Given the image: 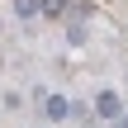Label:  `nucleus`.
<instances>
[{"instance_id":"1","label":"nucleus","mask_w":128,"mask_h":128,"mask_svg":"<svg viewBox=\"0 0 128 128\" xmlns=\"http://www.w3.org/2000/svg\"><path fill=\"white\" fill-rule=\"evenodd\" d=\"M95 114L114 124V119H119V95H114V90H100V95H95Z\"/></svg>"},{"instance_id":"2","label":"nucleus","mask_w":128,"mask_h":128,"mask_svg":"<svg viewBox=\"0 0 128 128\" xmlns=\"http://www.w3.org/2000/svg\"><path fill=\"white\" fill-rule=\"evenodd\" d=\"M48 119H57V124H62V119H71V104H66L62 95H48Z\"/></svg>"},{"instance_id":"3","label":"nucleus","mask_w":128,"mask_h":128,"mask_svg":"<svg viewBox=\"0 0 128 128\" xmlns=\"http://www.w3.org/2000/svg\"><path fill=\"white\" fill-rule=\"evenodd\" d=\"M43 10H48V14H57V10H62V0H43Z\"/></svg>"},{"instance_id":"4","label":"nucleus","mask_w":128,"mask_h":128,"mask_svg":"<svg viewBox=\"0 0 128 128\" xmlns=\"http://www.w3.org/2000/svg\"><path fill=\"white\" fill-rule=\"evenodd\" d=\"M114 128H128V119H119V124H114Z\"/></svg>"}]
</instances>
